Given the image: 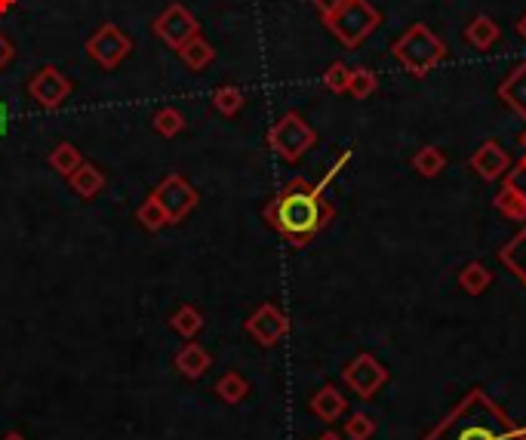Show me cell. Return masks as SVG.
I'll return each instance as SVG.
<instances>
[{
    "mask_svg": "<svg viewBox=\"0 0 526 440\" xmlns=\"http://www.w3.org/2000/svg\"><path fill=\"white\" fill-rule=\"evenodd\" d=\"M422 440H526V428L517 425L490 394L474 388Z\"/></svg>",
    "mask_w": 526,
    "mask_h": 440,
    "instance_id": "1",
    "label": "cell"
},
{
    "mask_svg": "<svg viewBox=\"0 0 526 440\" xmlns=\"http://www.w3.org/2000/svg\"><path fill=\"white\" fill-rule=\"evenodd\" d=\"M336 210L317 185L296 179L265 206V219L275 231H281L292 247H308L314 235L327 222H333Z\"/></svg>",
    "mask_w": 526,
    "mask_h": 440,
    "instance_id": "2",
    "label": "cell"
},
{
    "mask_svg": "<svg viewBox=\"0 0 526 440\" xmlns=\"http://www.w3.org/2000/svg\"><path fill=\"white\" fill-rule=\"evenodd\" d=\"M394 59H398L409 74L425 77L437 62L446 59V47L437 35L425 28V25H413L398 43H394Z\"/></svg>",
    "mask_w": 526,
    "mask_h": 440,
    "instance_id": "3",
    "label": "cell"
},
{
    "mask_svg": "<svg viewBox=\"0 0 526 440\" xmlns=\"http://www.w3.org/2000/svg\"><path fill=\"white\" fill-rule=\"evenodd\" d=\"M327 25L348 50H354L357 43H363L379 25V12L367 4V0H345L333 16H327Z\"/></svg>",
    "mask_w": 526,
    "mask_h": 440,
    "instance_id": "4",
    "label": "cell"
},
{
    "mask_svg": "<svg viewBox=\"0 0 526 440\" xmlns=\"http://www.w3.org/2000/svg\"><path fill=\"white\" fill-rule=\"evenodd\" d=\"M314 139H317L314 129L305 124L298 114H287V118H281V124L268 133L271 148H275L283 160H298L311 145H314Z\"/></svg>",
    "mask_w": 526,
    "mask_h": 440,
    "instance_id": "5",
    "label": "cell"
},
{
    "mask_svg": "<svg viewBox=\"0 0 526 440\" xmlns=\"http://www.w3.org/2000/svg\"><path fill=\"white\" fill-rule=\"evenodd\" d=\"M151 197L164 206V212H166L170 222H182V219L197 206V191H194L182 176H166L164 182L154 189Z\"/></svg>",
    "mask_w": 526,
    "mask_h": 440,
    "instance_id": "6",
    "label": "cell"
},
{
    "mask_svg": "<svg viewBox=\"0 0 526 440\" xmlns=\"http://www.w3.org/2000/svg\"><path fill=\"white\" fill-rule=\"evenodd\" d=\"M342 376H345V385L351 391H357L360 398H373V394L388 382V370L373 358V354H360V358H354L345 367Z\"/></svg>",
    "mask_w": 526,
    "mask_h": 440,
    "instance_id": "7",
    "label": "cell"
},
{
    "mask_svg": "<svg viewBox=\"0 0 526 440\" xmlns=\"http://www.w3.org/2000/svg\"><path fill=\"white\" fill-rule=\"evenodd\" d=\"M154 28H158V35L164 37L173 50H182L191 37H197V22H194L191 12L179 4H173L170 10L154 22Z\"/></svg>",
    "mask_w": 526,
    "mask_h": 440,
    "instance_id": "8",
    "label": "cell"
},
{
    "mask_svg": "<svg viewBox=\"0 0 526 440\" xmlns=\"http://www.w3.org/2000/svg\"><path fill=\"white\" fill-rule=\"evenodd\" d=\"M287 329H290L287 317H283L281 308H275V305H262L256 314L250 317V320H246V333H250L252 339L265 348L277 345V342L287 336Z\"/></svg>",
    "mask_w": 526,
    "mask_h": 440,
    "instance_id": "9",
    "label": "cell"
},
{
    "mask_svg": "<svg viewBox=\"0 0 526 440\" xmlns=\"http://www.w3.org/2000/svg\"><path fill=\"white\" fill-rule=\"evenodd\" d=\"M87 50H89V56H93V59L99 62V65H105V68H114V65L129 53V41L114 28V25H105L99 35H93V41L87 43Z\"/></svg>",
    "mask_w": 526,
    "mask_h": 440,
    "instance_id": "10",
    "label": "cell"
},
{
    "mask_svg": "<svg viewBox=\"0 0 526 440\" xmlns=\"http://www.w3.org/2000/svg\"><path fill=\"white\" fill-rule=\"evenodd\" d=\"M511 166V158L508 151H505L499 142H483V145L477 148V151L471 154V170L477 173V176H483L486 182H496V179H502L505 173H508Z\"/></svg>",
    "mask_w": 526,
    "mask_h": 440,
    "instance_id": "11",
    "label": "cell"
},
{
    "mask_svg": "<svg viewBox=\"0 0 526 440\" xmlns=\"http://www.w3.org/2000/svg\"><path fill=\"white\" fill-rule=\"evenodd\" d=\"M68 89H71V83L65 81L62 71H56V68L37 71L35 81H31V96H35L43 108H56L58 102L68 96Z\"/></svg>",
    "mask_w": 526,
    "mask_h": 440,
    "instance_id": "12",
    "label": "cell"
},
{
    "mask_svg": "<svg viewBox=\"0 0 526 440\" xmlns=\"http://www.w3.org/2000/svg\"><path fill=\"white\" fill-rule=\"evenodd\" d=\"M348 410V400L345 394H339V388L333 385H323L321 391L311 398V413H314L317 419H323V422H336V419H342Z\"/></svg>",
    "mask_w": 526,
    "mask_h": 440,
    "instance_id": "13",
    "label": "cell"
},
{
    "mask_svg": "<svg viewBox=\"0 0 526 440\" xmlns=\"http://www.w3.org/2000/svg\"><path fill=\"white\" fill-rule=\"evenodd\" d=\"M499 96H502V102L511 108V112L521 114L526 120V62L517 65V68L505 77V83L499 87Z\"/></svg>",
    "mask_w": 526,
    "mask_h": 440,
    "instance_id": "14",
    "label": "cell"
},
{
    "mask_svg": "<svg viewBox=\"0 0 526 440\" xmlns=\"http://www.w3.org/2000/svg\"><path fill=\"white\" fill-rule=\"evenodd\" d=\"M496 210L502 212V216L514 219V222H526V191L521 189L517 179L508 176L505 189L496 194Z\"/></svg>",
    "mask_w": 526,
    "mask_h": 440,
    "instance_id": "15",
    "label": "cell"
},
{
    "mask_svg": "<svg viewBox=\"0 0 526 440\" xmlns=\"http://www.w3.org/2000/svg\"><path fill=\"white\" fill-rule=\"evenodd\" d=\"M210 364H213V358L200 345H185L179 354H175V370L188 379H200L206 370H210Z\"/></svg>",
    "mask_w": 526,
    "mask_h": 440,
    "instance_id": "16",
    "label": "cell"
},
{
    "mask_svg": "<svg viewBox=\"0 0 526 440\" xmlns=\"http://www.w3.org/2000/svg\"><path fill=\"white\" fill-rule=\"evenodd\" d=\"M68 185L74 189V194H81L83 200L96 197V194L102 191V185H105V179H102V173L96 170V166L89 164H81L74 173L68 176Z\"/></svg>",
    "mask_w": 526,
    "mask_h": 440,
    "instance_id": "17",
    "label": "cell"
},
{
    "mask_svg": "<svg viewBox=\"0 0 526 440\" xmlns=\"http://www.w3.org/2000/svg\"><path fill=\"white\" fill-rule=\"evenodd\" d=\"M492 283V271L480 262H468L462 271H459V287L465 289L468 296H480L486 293Z\"/></svg>",
    "mask_w": 526,
    "mask_h": 440,
    "instance_id": "18",
    "label": "cell"
},
{
    "mask_svg": "<svg viewBox=\"0 0 526 440\" xmlns=\"http://www.w3.org/2000/svg\"><path fill=\"white\" fill-rule=\"evenodd\" d=\"M465 37H468V43H471L474 50H490L492 43H496V37H499V25L492 22L490 16H477L465 28Z\"/></svg>",
    "mask_w": 526,
    "mask_h": 440,
    "instance_id": "19",
    "label": "cell"
},
{
    "mask_svg": "<svg viewBox=\"0 0 526 440\" xmlns=\"http://www.w3.org/2000/svg\"><path fill=\"white\" fill-rule=\"evenodd\" d=\"M413 166H415V173H419V176L434 179V176H440V173H444L446 154L440 151V148H434V145H425V148H419V151H415Z\"/></svg>",
    "mask_w": 526,
    "mask_h": 440,
    "instance_id": "20",
    "label": "cell"
},
{
    "mask_svg": "<svg viewBox=\"0 0 526 440\" xmlns=\"http://www.w3.org/2000/svg\"><path fill=\"white\" fill-rule=\"evenodd\" d=\"M499 259H502V262L508 265V268L514 271L517 277H521L523 287H526V228L517 237H511L508 247L499 252Z\"/></svg>",
    "mask_w": 526,
    "mask_h": 440,
    "instance_id": "21",
    "label": "cell"
},
{
    "mask_svg": "<svg viewBox=\"0 0 526 440\" xmlns=\"http://www.w3.org/2000/svg\"><path fill=\"white\" fill-rule=\"evenodd\" d=\"M216 391L225 404H240V400L250 394V382L240 376V373H225V376L216 382Z\"/></svg>",
    "mask_w": 526,
    "mask_h": 440,
    "instance_id": "22",
    "label": "cell"
},
{
    "mask_svg": "<svg viewBox=\"0 0 526 440\" xmlns=\"http://www.w3.org/2000/svg\"><path fill=\"white\" fill-rule=\"evenodd\" d=\"M81 164H83V160H81V151H77L74 145H68V142H62V145H58L56 151L50 154V166H53L58 176H65V179H68L71 173H74Z\"/></svg>",
    "mask_w": 526,
    "mask_h": 440,
    "instance_id": "23",
    "label": "cell"
},
{
    "mask_svg": "<svg viewBox=\"0 0 526 440\" xmlns=\"http://www.w3.org/2000/svg\"><path fill=\"white\" fill-rule=\"evenodd\" d=\"M375 87H379V81H375L373 71L369 68H351L348 93L354 96V99H369V96L375 93Z\"/></svg>",
    "mask_w": 526,
    "mask_h": 440,
    "instance_id": "24",
    "label": "cell"
},
{
    "mask_svg": "<svg viewBox=\"0 0 526 440\" xmlns=\"http://www.w3.org/2000/svg\"><path fill=\"white\" fill-rule=\"evenodd\" d=\"M173 329L175 333H182L185 339H191V336H197L200 333V327H204V317H200L197 308H191V305H182L179 312L173 314Z\"/></svg>",
    "mask_w": 526,
    "mask_h": 440,
    "instance_id": "25",
    "label": "cell"
},
{
    "mask_svg": "<svg viewBox=\"0 0 526 440\" xmlns=\"http://www.w3.org/2000/svg\"><path fill=\"white\" fill-rule=\"evenodd\" d=\"M182 53V59H185L188 68H204L206 62H213V47L206 41H200V37H191V41L185 43V47L179 50Z\"/></svg>",
    "mask_w": 526,
    "mask_h": 440,
    "instance_id": "26",
    "label": "cell"
},
{
    "mask_svg": "<svg viewBox=\"0 0 526 440\" xmlns=\"http://www.w3.org/2000/svg\"><path fill=\"white\" fill-rule=\"evenodd\" d=\"M139 222H142V228H148V231H160L170 219H166L164 206H160L158 200L148 197L145 204L139 206Z\"/></svg>",
    "mask_w": 526,
    "mask_h": 440,
    "instance_id": "27",
    "label": "cell"
},
{
    "mask_svg": "<svg viewBox=\"0 0 526 440\" xmlns=\"http://www.w3.org/2000/svg\"><path fill=\"white\" fill-rule=\"evenodd\" d=\"M345 435H348V440H369L375 435L373 416H367V413H354V416L345 422Z\"/></svg>",
    "mask_w": 526,
    "mask_h": 440,
    "instance_id": "28",
    "label": "cell"
},
{
    "mask_svg": "<svg viewBox=\"0 0 526 440\" xmlns=\"http://www.w3.org/2000/svg\"><path fill=\"white\" fill-rule=\"evenodd\" d=\"M213 105H216L222 114H234V112H240V105H244V93H240L237 87H222V89H216V96H213Z\"/></svg>",
    "mask_w": 526,
    "mask_h": 440,
    "instance_id": "29",
    "label": "cell"
},
{
    "mask_svg": "<svg viewBox=\"0 0 526 440\" xmlns=\"http://www.w3.org/2000/svg\"><path fill=\"white\" fill-rule=\"evenodd\" d=\"M348 77H351L348 65L333 62L327 68V74H323V83H327V89H333V93H348Z\"/></svg>",
    "mask_w": 526,
    "mask_h": 440,
    "instance_id": "30",
    "label": "cell"
},
{
    "mask_svg": "<svg viewBox=\"0 0 526 440\" xmlns=\"http://www.w3.org/2000/svg\"><path fill=\"white\" fill-rule=\"evenodd\" d=\"M154 127H158V133H164V135H175L182 127H185V118H182L175 108H164V112L154 118Z\"/></svg>",
    "mask_w": 526,
    "mask_h": 440,
    "instance_id": "31",
    "label": "cell"
},
{
    "mask_svg": "<svg viewBox=\"0 0 526 440\" xmlns=\"http://www.w3.org/2000/svg\"><path fill=\"white\" fill-rule=\"evenodd\" d=\"M314 4H317V10L323 12V19H327V16H333V12L339 10L342 4H345V0H314Z\"/></svg>",
    "mask_w": 526,
    "mask_h": 440,
    "instance_id": "32",
    "label": "cell"
},
{
    "mask_svg": "<svg viewBox=\"0 0 526 440\" xmlns=\"http://www.w3.org/2000/svg\"><path fill=\"white\" fill-rule=\"evenodd\" d=\"M10 129V108H6V102H0V135Z\"/></svg>",
    "mask_w": 526,
    "mask_h": 440,
    "instance_id": "33",
    "label": "cell"
},
{
    "mask_svg": "<svg viewBox=\"0 0 526 440\" xmlns=\"http://www.w3.org/2000/svg\"><path fill=\"white\" fill-rule=\"evenodd\" d=\"M10 56H12V50H10V43L0 37V68H4L6 62H10Z\"/></svg>",
    "mask_w": 526,
    "mask_h": 440,
    "instance_id": "34",
    "label": "cell"
},
{
    "mask_svg": "<svg viewBox=\"0 0 526 440\" xmlns=\"http://www.w3.org/2000/svg\"><path fill=\"white\" fill-rule=\"evenodd\" d=\"M517 31H521V37H523V41H526V16L521 19V22H517Z\"/></svg>",
    "mask_w": 526,
    "mask_h": 440,
    "instance_id": "35",
    "label": "cell"
},
{
    "mask_svg": "<svg viewBox=\"0 0 526 440\" xmlns=\"http://www.w3.org/2000/svg\"><path fill=\"white\" fill-rule=\"evenodd\" d=\"M317 440H342V437L336 435V431H327V435H321V437H317Z\"/></svg>",
    "mask_w": 526,
    "mask_h": 440,
    "instance_id": "36",
    "label": "cell"
},
{
    "mask_svg": "<svg viewBox=\"0 0 526 440\" xmlns=\"http://www.w3.org/2000/svg\"><path fill=\"white\" fill-rule=\"evenodd\" d=\"M4 440H25V437H22V435H16V431H10V435H6Z\"/></svg>",
    "mask_w": 526,
    "mask_h": 440,
    "instance_id": "37",
    "label": "cell"
},
{
    "mask_svg": "<svg viewBox=\"0 0 526 440\" xmlns=\"http://www.w3.org/2000/svg\"><path fill=\"white\" fill-rule=\"evenodd\" d=\"M521 145H523V151H526V133L521 135Z\"/></svg>",
    "mask_w": 526,
    "mask_h": 440,
    "instance_id": "38",
    "label": "cell"
}]
</instances>
